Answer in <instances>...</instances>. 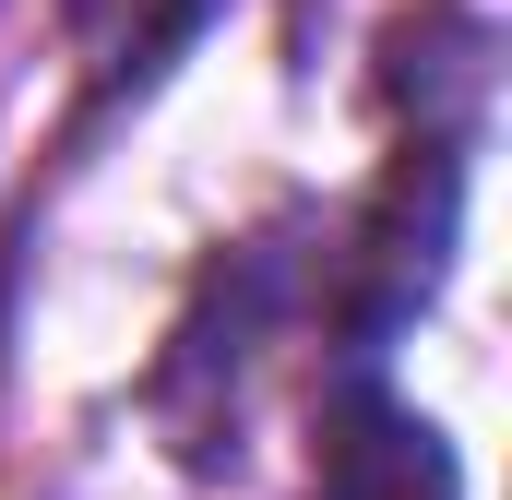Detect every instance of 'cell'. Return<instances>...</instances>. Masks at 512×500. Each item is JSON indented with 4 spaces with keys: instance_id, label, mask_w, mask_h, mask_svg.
<instances>
[{
    "instance_id": "cell-1",
    "label": "cell",
    "mask_w": 512,
    "mask_h": 500,
    "mask_svg": "<svg viewBox=\"0 0 512 500\" xmlns=\"http://www.w3.org/2000/svg\"><path fill=\"white\" fill-rule=\"evenodd\" d=\"M322 500H465V465L417 405L346 393L322 417Z\"/></svg>"
}]
</instances>
